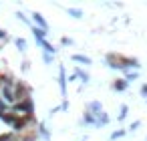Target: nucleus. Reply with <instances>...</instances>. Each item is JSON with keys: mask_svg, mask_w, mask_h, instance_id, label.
I'll use <instances>...</instances> for the list:
<instances>
[{"mask_svg": "<svg viewBox=\"0 0 147 141\" xmlns=\"http://www.w3.org/2000/svg\"><path fill=\"white\" fill-rule=\"evenodd\" d=\"M34 20H36V22H38V24H40V26H42V28H45V26H47V24H45V20H42V18H40V14H34Z\"/></svg>", "mask_w": 147, "mask_h": 141, "instance_id": "f257e3e1", "label": "nucleus"}, {"mask_svg": "<svg viewBox=\"0 0 147 141\" xmlns=\"http://www.w3.org/2000/svg\"><path fill=\"white\" fill-rule=\"evenodd\" d=\"M34 34H36L38 38H42V36H45V30H42V28H36V30H34Z\"/></svg>", "mask_w": 147, "mask_h": 141, "instance_id": "f03ea898", "label": "nucleus"}, {"mask_svg": "<svg viewBox=\"0 0 147 141\" xmlns=\"http://www.w3.org/2000/svg\"><path fill=\"white\" fill-rule=\"evenodd\" d=\"M4 97H6V99H8V101H12V99H14V97H12V93H10V91H4Z\"/></svg>", "mask_w": 147, "mask_h": 141, "instance_id": "7ed1b4c3", "label": "nucleus"}, {"mask_svg": "<svg viewBox=\"0 0 147 141\" xmlns=\"http://www.w3.org/2000/svg\"><path fill=\"white\" fill-rule=\"evenodd\" d=\"M143 95H147V85H145V87H143Z\"/></svg>", "mask_w": 147, "mask_h": 141, "instance_id": "20e7f679", "label": "nucleus"}]
</instances>
